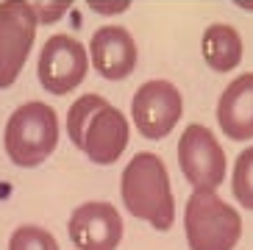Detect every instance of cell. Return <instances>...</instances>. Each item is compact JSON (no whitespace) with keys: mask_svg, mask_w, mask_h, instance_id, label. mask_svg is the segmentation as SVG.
I'll return each mask as SVG.
<instances>
[{"mask_svg":"<svg viewBox=\"0 0 253 250\" xmlns=\"http://www.w3.org/2000/svg\"><path fill=\"white\" fill-rule=\"evenodd\" d=\"M128 145V117L112 103H100L84 128L81 150L92 164H114Z\"/></svg>","mask_w":253,"mask_h":250,"instance_id":"9c48e42d","label":"cell"},{"mask_svg":"<svg viewBox=\"0 0 253 250\" xmlns=\"http://www.w3.org/2000/svg\"><path fill=\"white\" fill-rule=\"evenodd\" d=\"M217 123L234 142L253 139V73H242L217 100Z\"/></svg>","mask_w":253,"mask_h":250,"instance_id":"8fae6325","label":"cell"},{"mask_svg":"<svg viewBox=\"0 0 253 250\" xmlns=\"http://www.w3.org/2000/svg\"><path fill=\"white\" fill-rule=\"evenodd\" d=\"M234 198L242 208L253 211V145L245 147L234 164Z\"/></svg>","mask_w":253,"mask_h":250,"instance_id":"4fadbf2b","label":"cell"},{"mask_svg":"<svg viewBox=\"0 0 253 250\" xmlns=\"http://www.w3.org/2000/svg\"><path fill=\"white\" fill-rule=\"evenodd\" d=\"M8 159L17 167H39L59 145V117L42 100H28L11 111L3 133Z\"/></svg>","mask_w":253,"mask_h":250,"instance_id":"7a4b0ae2","label":"cell"},{"mask_svg":"<svg viewBox=\"0 0 253 250\" xmlns=\"http://www.w3.org/2000/svg\"><path fill=\"white\" fill-rule=\"evenodd\" d=\"M34 8L37 22H56L59 17L67 14V8L73 6V0H28Z\"/></svg>","mask_w":253,"mask_h":250,"instance_id":"2e32d148","label":"cell"},{"mask_svg":"<svg viewBox=\"0 0 253 250\" xmlns=\"http://www.w3.org/2000/svg\"><path fill=\"white\" fill-rule=\"evenodd\" d=\"M8 250H59V242L39 225H20L8 239Z\"/></svg>","mask_w":253,"mask_h":250,"instance_id":"9a60e30c","label":"cell"},{"mask_svg":"<svg viewBox=\"0 0 253 250\" xmlns=\"http://www.w3.org/2000/svg\"><path fill=\"white\" fill-rule=\"evenodd\" d=\"M123 203L131 217L150 222L156 231H170L175 220V203H172L170 175L167 167L156 153H136L123 169Z\"/></svg>","mask_w":253,"mask_h":250,"instance_id":"6da1fadb","label":"cell"},{"mask_svg":"<svg viewBox=\"0 0 253 250\" xmlns=\"http://www.w3.org/2000/svg\"><path fill=\"white\" fill-rule=\"evenodd\" d=\"M89 70V53L75 37L67 34H53L39 53L37 75L39 83L50 95H67L86 78Z\"/></svg>","mask_w":253,"mask_h":250,"instance_id":"5b68a950","label":"cell"},{"mask_svg":"<svg viewBox=\"0 0 253 250\" xmlns=\"http://www.w3.org/2000/svg\"><path fill=\"white\" fill-rule=\"evenodd\" d=\"M86 6L100 14H120L131 6V0H86Z\"/></svg>","mask_w":253,"mask_h":250,"instance_id":"e0dca14e","label":"cell"},{"mask_svg":"<svg viewBox=\"0 0 253 250\" xmlns=\"http://www.w3.org/2000/svg\"><path fill=\"white\" fill-rule=\"evenodd\" d=\"M201 53L211 70L217 73H231L242 61V39L237 28H231L225 22H214L203 31L201 37Z\"/></svg>","mask_w":253,"mask_h":250,"instance_id":"7c38bea8","label":"cell"},{"mask_svg":"<svg viewBox=\"0 0 253 250\" xmlns=\"http://www.w3.org/2000/svg\"><path fill=\"white\" fill-rule=\"evenodd\" d=\"M67 234L78 250H117L123 239V217L112 203L89 200L70 214Z\"/></svg>","mask_w":253,"mask_h":250,"instance_id":"ba28073f","label":"cell"},{"mask_svg":"<svg viewBox=\"0 0 253 250\" xmlns=\"http://www.w3.org/2000/svg\"><path fill=\"white\" fill-rule=\"evenodd\" d=\"M181 109H184L181 92L175 89V83L164 78L145 81L131 100V117L145 139H164L181 120Z\"/></svg>","mask_w":253,"mask_h":250,"instance_id":"52a82bcc","label":"cell"},{"mask_svg":"<svg viewBox=\"0 0 253 250\" xmlns=\"http://www.w3.org/2000/svg\"><path fill=\"white\" fill-rule=\"evenodd\" d=\"M184 228L189 250H234L242 236V220L217 192L195 189L186 200Z\"/></svg>","mask_w":253,"mask_h":250,"instance_id":"3957f363","label":"cell"},{"mask_svg":"<svg viewBox=\"0 0 253 250\" xmlns=\"http://www.w3.org/2000/svg\"><path fill=\"white\" fill-rule=\"evenodd\" d=\"M37 17L28 0L0 3V89L11 86L23 73L31 44L37 37Z\"/></svg>","mask_w":253,"mask_h":250,"instance_id":"277c9868","label":"cell"},{"mask_svg":"<svg viewBox=\"0 0 253 250\" xmlns=\"http://www.w3.org/2000/svg\"><path fill=\"white\" fill-rule=\"evenodd\" d=\"M178 164L192 189L214 192L225 178V150L206 125H189L178 139Z\"/></svg>","mask_w":253,"mask_h":250,"instance_id":"8992f818","label":"cell"},{"mask_svg":"<svg viewBox=\"0 0 253 250\" xmlns=\"http://www.w3.org/2000/svg\"><path fill=\"white\" fill-rule=\"evenodd\" d=\"M100 103H103L100 95H81L73 106H70V111H67V133H70V139H73L75 147H81L84 128H86V123H89L92 111H95Z\"/></svg>","mask_w":253,"mask_h":250,"instance_id":"5bb4252c","label":"cell"},{"mask_svg":"<svg viewBox=\"0 0 253 250\" xmlns=\"http://www.w3.org/2000/svg\"><path fill=\"white\" fill-rule=\"evenodd\" d=\"M89 59L103 78L120 81L136 67V42L123 25H103L92 34Z\"/></svg>","mask_w":253,"mask_h":250,"instance_id":"30bf717a","label":"cell"},{"mask_svg":"<svg viewBox=\"0 0 253 250\" xmlns=\"http://www.w3.org/2000/svg\"><path fill=\"white\" fill-rule=\"evenodd\" d=\"M239 6H245V8H253V0H237Z\"/></svg>","mask_w":253,"mask_h":250,"instance_id":"ac0fdd59","label":"cell"}]
</instances>
